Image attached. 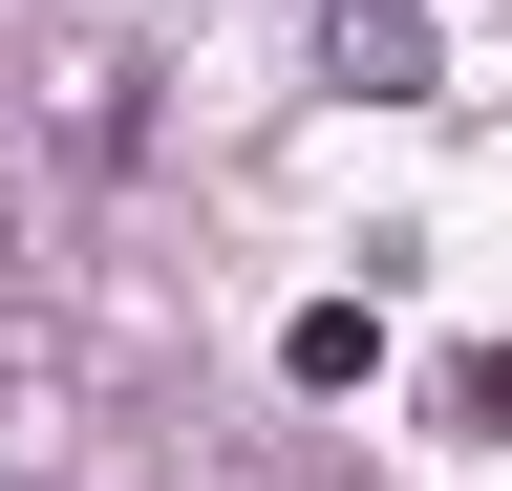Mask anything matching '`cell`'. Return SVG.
I'll list each match as a JSON object with an SVG mask.
<instances>
[{"label": "cell", "mask_w": 512, "mask_h": 491, "mask_svg": "<svg viewBox=\"0 0 512 491\" xmlns=\"http://www.w3.org/2000/svg\"><path fill=\"white\" fill-rule=\"evenodd\" d=\"M320 65L363 107H427V0H320Z\"/></svg>", "instance_id": "1"}, {"label": "cell", "mask_w": 512, "mask_h": 491, "mask_svg": "<svg viewBox=\"0 0 512 491\" xmlns=\"http://www.w3.org/2000/svg\"><path fill=\"white\" fill-rule=\"evenodd\" d=\"M278 363H299V385H363V363H384V321H363V299H299V342H278Z\"/></svg>", "instance_id": "2"}, {"label": "cell", "mask_w": 512, "mask_h": 491, "mask_svg": "<svg viewBox=\"0 0 512 491\" xmlns=\"http://www.w3.org/2000/svg\"><path fill=\"white\" fill-rule=\"evenodd\" d=\"M470 427H512V342H491V363H470Z\"/></svg>", "instance_id": "3"}]
</instances>
